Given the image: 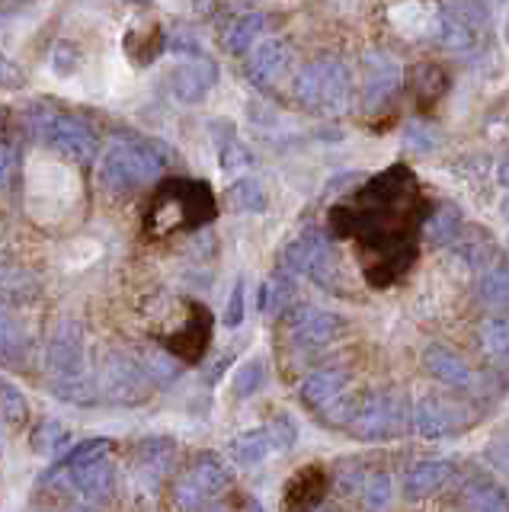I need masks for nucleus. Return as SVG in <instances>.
Returning <instances> with one entry per match:
<instances>
[{"mask_svg": "<svg viewBox=\"0 0 509 512\" xmlns=\"http://www.w3.org/2000/svg\"><path fill=\"white\" fill-rule=\"evenodd\" d=\"M218 215V202L209 183L170 176L154 189L145 212H141V234L148 240H164L183 231H199Z\"/></svg>", "mask_w": 509, "mask_h": 512, "instance_id": "obj_1", "label": "nucleus"}, {"mask_svg": "<svg viewBox=\"0 0 509 512\" xmlns=\"http://www.w3.org/2000/svg\"><path fill=\"white\" fill-rule=\"evenodd\" d=\"M410 423L413 410L401 391H372L356 404L346 432L359 442H391L401 439Z\"/></svg>", "mask_w": 509, "mask_h": 512, "instance_id": "obj_2", "label": "nucleus"}, {"mask_svg": "<svg viewBox=\"0 0 509 512\" xmlns=\"http://www.w3.org/2000/svg\"><path fill=\"white\" fill-rule=\"evenodd\" d=\"M349 68L340 58H317L295 77V96L324 116H343L349 109Z\"/></svg>", "mask_w": 509, "mask_h": 512, "instance_id": "obj_3", "label": "nucleus"}, {"mask_svg": "<svg viewBox=\"0 0 509 512\" xmlns=\"http://www.w3.org/2000/svg\"><path fill=\"white\" fill-rule=\"evenodd\" d=\"M285 266L311 276L317 285H337L340 282V263L333 253L330 240L324 234H305L292 240V247L285 250Z\"/></svg>", "mask_w": 509, "mask_h": 512, "instance_id": "obj_4", "label": "nucleus"}, {"mask_svg": "<svg viewBox=\"0 0 509 512\" xmlns=\"http://www.w3.org/2000/svg\"><path fill=\"white\" fill-rule=\"evenodd\" d=\"M471 423H474V413L445 397H423L417 400V407H413V429H417L423 439H452L458 432H465Z\"/></svg>", "mask_w": 509, "mask_h": 512, "instance_id": "obj_5", "label": "nucleus"}, {"mask_svg": "<svg viewBox=\"0 0 509 512\" xmlns=\"http://www.w3.org/2000/svg\"><path fill=\"white\" fill-rule=\"evenodd\" d=\"M404 71L388 52L372 48L362 58V109L378 112L381 106H388L394 100V93L401 90Z\"/></svg>", "mask_w": 509, "mask_h": 512, "instance_id": "obj_6", "label": "nucleus"}, {"mask_svg": "<svg viewBox=\"0 0 509 512\" xmlns=\"http://www.w3.org/2000/svg\"><path fill=\"white\" fill-rule=\"evenodd\" d=\"M161 343L180 362L196 365L205 356L209 343H212V314H209V308H205V304H199V301H189L186 324L177 327V330H170Z\"/></svg>", "mask_w": 509, "mask_h": 512, "instance_id": "obj_7", "label": "nucleus"}, {"mask_svg": "<svg viewBox=\"0 0 509 512\" xmlns=\"http://www.w3.org/2000/svg\"><path fill=\"white\" fill-rule=\"evenodd\" d=\"M346 324L330 311H317V308H301L292 317V336L298 343H308V346H327V343H337L343 336Z\"/></svg>", "mask_w": 509, "mask_h": 512, "instance_id": "obj_8", "label": "nucleus"}, {"mask_svg": "<svg viewBox=\"0 0 509 512\" xmlns=\"http://www.w3.org/2000/svg\"><path fill=\"white\" fill-rule=\"evenodd\" d=\"M423 368L439 384H445V388L465 391V388H471V384H474V372L468 368V362L461 359V356H455L452 349L436 346V343L423 349Z\"/></svg>", "mask_w": 509, "mask_h": 512, "instance_id": "obj_9", "label": "nucleus"}, {"mask_svg": "<svg viewBox=\"0 0 509 512\" xmlns=\"http://www.w3.org/2000/svg\"><path fill=\"white\" fill-rule=\"evenodd\" d=\"M455 477V464L449 458H429L417 461L413 468L404 474V493L413 500H423V496L439 493L449 480Z\"/></svg>", "mask_w": 509, "mask_h": 512, "instance_id": "obj_10", "label": "nucleus"}, {"mask_svg": "<svg viewBox=\"0 0 509 512\" xmlns=\"http://www.w3.org/2000/svg\"><path fill=\"white\" fill-rule=\"evenodd\" d=\"M343 394H346V372H337V368L314 372L301 384V400H305L311 410H327L333 400H340Z\"/></svg>", "mask_w": 509, "mask_h": 512, "instance_id": "obj_11", "label": "nucleus"}, {"mask_svg": "<svg viewBox=\"0 0 509 512\" xmlns=\"http://www.w3.org/2000/svg\"><path fill=\"white\" fill-rule=\"evenodd\" d=\"M324 490H327V474L321 468H305L289 480V487H285V506L289 509L317 506Z\"/></svg>", "mask_w": 509, "mask_h": 512, "instance_id": "obj_12", "label": "nucleus"}, {"mask_svg": "<svg viewBox=\"0 0 509 512\" xmlns=\"http://www.w3.org/2000/svg\"><path fill=\"white\" fill-rule=\"evenodd\" d=\"M461 506L468 509H487V512H500L509 509V496L506 487L497 484L493 477H471L465 487H461Z\"/></svg>", "mask_w": 509, "mask_h": 512, "instance_id": "obj_13", "label": "nucleus"}, {"mask_svg": "<svg viewBox=\"0 0 509 512\" xmlns=\"http://www.w3.org/2000/svg\"><path fill=\"white\" fill-rule=\"evenodd\" d=\"M461 224H465V218H461V208L455 202H445V205H439L436 212L426 218L423 240H426L429 247H445V244H452V240L461 234Z\"/></svg>", "mask_w": 509, "mask_h": 512, "instance_id": "obj_14", "label": "nucleus"}, {"mask_svg": "<svg viewBox=\"0 0 509 512\" xmlns=\"http://www.w3.org/2000/svg\"><path fill=\"white\" fill-rule=\"evenodd\" d=\"M477 340H481L484 356L493 362H509V317L490 314L477 327Z\"/></svg>", "mask_w": 509, "mask_h": 512, "instance_id": "obj_15", "label": "nucleus"}, {"mask_svg": "<svg viewBox=\"0 0 509 512\" xmlns=\"http://www.w3.org/2000/svg\"><path fill=\"white\" fill-rule=\"evenodd\" d=\"M477 298L490 308H509V266L490 263L481 276H477Z\"/></svg>", "mask_w": 509, "mask_h": 512, "instance_id": "obj_16", "label": "nucleus"}, {"mask_svg": "<svg viewBox=\"0 0 509 512\" xmlns=\"http://www.w3.org/2000/svg\"><path fill=\"white\" fill-rule=\"evenodd\" d=\"M285 61H289V48L282 42H263L257 52L250 55V74L266 84V80H276L279 71L285 68Z\"/></svg>", "mask_w": 509, "mask_h": 512, "instance_id": "obj_17", "label": "nucleus"}, {"mask_svg": "<svg viewBox=\"0 0 509 512\" xmlns=\"http://www.w3.org/2000/svg\"><path fill=\"white\" fill-rule=\"evenodd\" d=\"M436 39H439L442 48H449V52H471L474 42H477V29H471L468 23H461L458 16H452V13H442Z\"/></svg>", "mask_w": 509, "mask_h": 512, "instance_id": "obj_18", "label": "nucleus"}, {"mask_svg": "<svg viewBox=\"0 0 509 512\" xmlns=\"http://www.w3.org/2000/svg\"><path fill=\"white\" fill-rule=\"evenodd\" d=\"M359 493H362L365 509H385L394 496V480L388 471H365Z\"/></svg>", "mask_w": 509, "mask_h": 512, "instance_id": "obj_19", "label": "nucleus"}, {"mask_svg": "<svg viewBox=\"0 0 509 512\" xmlns=\"http://www.w3.org/2000/svg\"><path fill=\"white\" fill-rule=\"evenodd\" d=\"M458 240V256L465 260L468 266H490L493 256H497V247H493V240L487 237V231H477V237H455Z\"/></svg>", "mask_w": 509, "mask_h": 512, "instance_id": "obj_20", "label": "nucleus"}, {"mask_svg": "<svg viewBox=\"0 0 509 512\" xmlns=\"http://www.w3.org/2000/svg\"><path fill=\"white\" fill-rule=\"evenodd\" d=\"M269 432H247V436H241L237 439V445H234V455H237V461L241 464H257L260 458H266V452H269Z\"/></svg>", "mask_w": 509, "mask_h": 512, "instance_id": "obj_21", "label": "nucleus"}, {"mask_svg": "<svg viewBox=\"0 0 509 512\" xmlns=\"http://www.w3.org/2000/svg\"><path fill=\"white\" fill-rule=\"evenodd\" d=\"M445 13L458 16V20L468 23L471 29H484L490 23V13L481 0H449V4H445Z\"/></svg>", "mask_w": 509, "mask_h": 512, "instance_id": "obj_22", "label": "nucleus"}, {"mask_svg": "<svg viewBox=\"0 0 509 512\" xmlns=\"http://www.w3.org/2000/svg\"><path fill=\"white\" fill-rule=\"evenodd\" d=\"M260 29H263V16H244V20L237 23L231 29V36H228L231 52H247L250 42L260 36Z\"/></svg>", "mask_w": 509, "mask_h": 512, "instance_id": "obj_23", "label": "nucleus"}, {"mask_svg": "<svg viewBox=\"0 0 509 512\" xmlns=\"http://www.w3.org/2000/svg\"><path fill=\"white\" fill-rule=\"evenodd\" d=\"M231 199L237 202V208H247V212H263V205H266L263 189L253 183V180L237 183L234 192H231Z\"/></svg>", "mask_w": 509, "mask_h": 512, "instance_id": "obj_24", "label": "nucleus"}, {"mask_svg": "<svg viewBox=\"0 0 509 512\" xmlns=\"http://www.w3.org/2000/svg\"><path fill=\"white\" fill-rule=\"evenodd\" d=\"M260 381H263V365L260 362H250V365H244L241 372H237V378H234V394L237 397H247V394H253L260 388Z\"/></svg>", "mask_w": 509, "mask_h": 512, "instance_id": "obj_25", "label": "nucleus"}, {"mask_svg": "<svg viewBox=\"0 0 509 512\" xmlns=\"http://www.w3.org/2000/svg\"><path fill=\"white\" fill-rule=\"evenodd\" d=\"M244 320V285L237 282L234 292H231V304H228V314H225V324L228 327H237Z\"/></svg>", "mask_w": 509, "mask_h": 512, "instance_id": "obj_26", "label": "nucleus"}, {"mask_svg": "<svg viewBox=\"0 0 509 512\" xmlns=\"http://www.w3.org/2000/svg\"><path fill=\"white\" fill-rule=\"evenodd\" d=\"M404 138H407L410 148H417V151H429V148H436V138L429 135V132H423V128H417V125H407Z\"/></svg>", "mask_w": 509, "mask_h": 512, "instance_id": "obj_27", "label": "nucleus"}, {"mask_svg": "<svg viewBox=\"0 0 509 512\" xmlns=\"http://www.w3.org/2000/svg\"><path fill=\"white\" fill-rule=\"evenodd\" d=\"M497 180H500V186H503V189H509V160H503V164H500Z\"/></svg>", "mask_w": 509, "mask_h": 512, "instance_id": "obj_28", "label": "nucleus"}, {"mask_svg": "<svg viewBox=\"0 0 509 512\" xmlns=\"http://www.w3.org/2000/svg\"><path fill=\"white\" fill-rule=\"evenodd\" d=\"M503 32H506V42H509V16H506V29Z\"/></svg>", "mask_w": 509, "mask_h": 512, "instance_id": "obj_29", "label": "nucleus"}]
</instances>
